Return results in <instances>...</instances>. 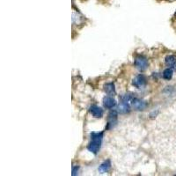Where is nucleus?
<instances>
[{
  "label": "nucleus",
  "instance_id": "nucleus-7",
  "mask_svg": "<svg viewBox=\"0 0 176 176\" xmlns=\"http://www.w3.org/2000/svg\"><path fill=\"white\" fill-rule=\"evenodd\" d=\"M117 112L120 114H126L130 112V106L128 104V102L123 101L121 104L118 105Z\"/></svg>",
  "mask_w": 176,
  "mask_h": 176
},
{
  "label": "nucleus",
  "instance_id": "nucleus-13",
  "mask_svg": "<svg viewBox=\"0 0 176 176\" xmlns=\"http://www.w3.org/2000/svg\"><path fill=\"white\" fill-rule=\"evenodd\" d=\"M78 169H79V167H78V166H72V175L73 176L77 175V174H78Z\"/></svg>",
  "mask_w": 176,
  "mask_h": 176
},
{
  "label": "nucleus",
  "instance_id": "nucleus-4",
  "mask_svg": "<svg viewBox=\"0 0 176 176\" xmlns=\"http://www.w3.org/2000/svg\"><path fill=\"white\" fill-rule=\"evenodd\" d=\"M90 113L92 114V115L95 118H100L102 117L103 115V110L101 108H100L96 105H92L90 108Z\"/></svg>",
  "mask_w": 176,
  "mask_h": 176
},
{
  "label": "nucleus",
  "instance_id": "nucleus-5",
  "mask_svg": "<svg viewBox=\"0 0 176 176\" xmlns=\"http://www.w3.org/2000/svg\"><path fill=\"white\" fill-rule=\"evenodd\" d=\"M145 82H146V79L144 78V76L140 74V75H137V77L133 79L132 84H133V85H134L135 87L140 88V87H142L143 85H145Z\"/></svg>",
  "mask_w": 176,
  "mask_h": 176
},
{
  "label": "nucleus",
  "instance_id": "nucleus-6",
  "mask_svg": "<svg viewBox=\"0 0 176 176\" xmlns=\"http://www.w3.org/2000/svg\"><path fill=\"white\" fill-rule=\"evenodd\" d=\"M103 104H104L105 108H113L114 107H115L116 101L112 97H105L103 100Z\"/></svg>",
  "mask_w": 176,
  "mask_h": 176
},
{
  "label": "nucleus",
  "instance_id": "nucleus-11",
  "mask_svg": "<svg viewBox=\"0 0 176 176\" xmlns=\"http://www.w3.org/2000/svg\"><path fill=\"white\" fill-rule=\"evenodd\" d=\"M166 64L170 67H174L176 65V59L174 56H168L166 58Z\"/></svg>",
  "mask_w": 176,
  "mask_h": 176
},
{
  "label": "nucleus",
  "instance_id": "nucleus-10",
  "mask_svg": "<svg viewBox=\"0 0 176 176\" xmlns=\"http://www.w3.org/2000/svg\"><path fill=\"white\" fill-rule=\"evenodd\" d=\"M111 168V162L110 160H107V161H105L104 163H102L100 166V167H99V171L100 172H101V173H107V172H108Z\"/></svg>",
  "mask_w": 176,
  "mask_h": 176
},
{
  "label": "nucleus",
  "instance_id": "nucleus-8",
  "mask_svg": "<svg viewBox=\"0 0 176 176\" xmlns=\"http://www.w3.org/2000/svg\"><path fill=\"white\" fill-rule=\"evenodd\" d=\"M116 118H117V113L116 111H112L109 114V121H108V129L112 128L113 124H115L116 123Z\"/></svg>",
  "mask_w": 176,
  "mask_h": 176
},
{
  "label": "nucleus",
  "instance_id": "nucleus-9",
  "mask_svg": "<svg viewBox=\"0 0 176 176\" xmlns=\"http://www.w3.org/2000/svg\"><path fill=\"white\" fill-rule=\"evenodd\" d=\"M105 92L108 94V95H115V85L113 83H108L105 85Z\"/></svg>",
  "mask_w": 176,
  "mask_h": 176
},
{
  "label": "nucleus",
  "instance_id": "nucleus-1",
  "mask_svg": "<svg viewBox=\"0 0 176 176\" xmlns=\"http://www.w3.org/2000/svg\"><path fill=\"white\" fill-rule=\"evenodd\" d=\"M103 138V133L100 132V133H96V132H92L91 134V143L88 144L87 149L89 151L92 152L93 154H97L100 151V145H101V141Z\"/></svg>",
  "mask_w": 176,
  "mask_h": 176
},
{
  "label": "nucleus",
  "instance_id": "nucleus-12",
  "mask_svg": "<svg viewBox=\"0 0 176 176\" xmlns=\"http://www.w3.org/2000/svg\"><path fill=\"white\" fill-rule=\"evenodd\" d=\"M173 73H174L173 70H172L171 68H167V69H166V70L164 71L163 78H165V79L169 80V79H171L172 77H173Z\"/></svg>",
  "mask_w": 176,
  "mask_h": 176
},
{
  "label": "nucleus",
  "instance_id": "nucleus-2",
  "mask_svg": "<svg viewBox=\"0 0 176 176\" xmlns=\"http://www.w3.org/2000/svg\"><path fill=\"white\" fill-rule=\"evenodd\" d=\"M135 66L137 67L139 71H144L147 69V66H148V62H147V59L145 57H143L142 56H139L137 57L136 60H135Z\"/></svg>",
  "mask_w": 176,
  "mask_h": 176
},
{
  "label": "nucleus",
  "instance_id": "nucleus-3",
  "mask_svg": "<svg viewBox=\"0 0 176 176\" xmlns=\"http://www.w3.org/2000/svg\"><path fill=\"white\" fill-rule=\"evenodd\" d=\"M131 104L132 107L136 109V110H143L145 109V108L147 107V104L145 101H143L142 100L137 98H133L131 100Z\"/></svg>",
  "mask_w": 176,
  "mask_h": 176
}]
</instances>
